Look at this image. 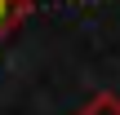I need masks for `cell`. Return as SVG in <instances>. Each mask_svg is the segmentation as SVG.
I'll return each instance as SVG.
<instances>
[{
	"label": "cell",
	"instance_id": "1",
	"mask_svg": "<svg viewBox=\"0 0 120 115\" xmlns=\"http://www.w3.org/2000/svg\"><path fill=\"white\" fill-rule=\"evenodd\" d=\"M27 13H31V0H0V40H4Z\"/></svg>",
	"mask_w": 120,
	"mask_h": 115
},
{
	"label": "cell",
	"instance_id": "2",
	"mask_svg": "<svg viewBox=\"0 0 120 115\" xmlns=\"http://www.w3.org/2000/svg\"><path fill=\"white\" fill-rule=\"evenodd\" d=\"M76 115H120V98L116 93H94Z\"/></svg>",
	"mask_w": 120,
	"mask_h": 115
}]
</instances>
